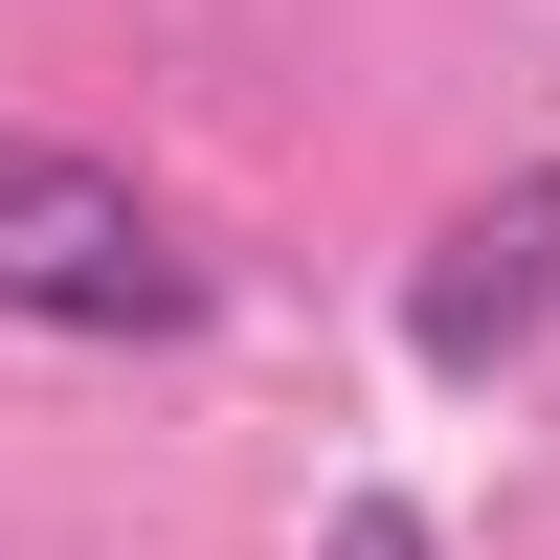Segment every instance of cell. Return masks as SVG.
<instances>
[{"label":"cell","mask_w":560,"mask_h":560,"mask_svg":"<svg viewBox=\"0 0 560 560\" xmlns=\"http://www.w3.org/2000/svg\"><path fill=\"white\" fill-rule=\"evenodd\" d=\"M0 314L23 337H90V359H179L224 314V269L179 247V202L90 135H0Z\"/></svg>","instance_id":"1"},{"label":"cell","mask_w":560,"mask_h":560,"mask_svg":"<svg viewBox=\"0 0 560 560\" xmlns=\"http://www.w3.org/2000/svg\"><path fill=\"white\" fill-rule=\"evenodd\" d=\"M538 337H560V158H516L493 202H448L427 269H404V359L427 382H516Z\"/></svg>","instance_id":"2"},{"label":"cell","mask_w":560,"mask_h":560,"mask_svg":"<svg viewBox=\"0 0 560 560\" xmlns=\"http://www.w3.org/2000/svg\"><path fill=\"white\" fill-rule=\"evenodd\" d=\"M314 560H448V516H427V493H337V516H314Z\"/></svg>","instance_id":"3"}]
</instances>
